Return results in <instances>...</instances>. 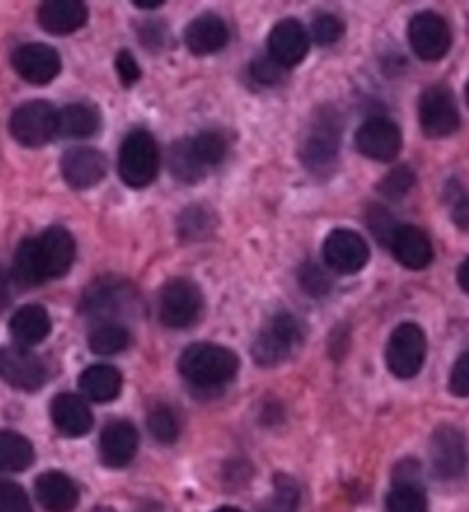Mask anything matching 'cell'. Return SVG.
<instances>
[{"mask_svg":"<svg viewBox=\"0 0 469 512\" xmlns=\"http://www.w3.org/2000/svg\"><path fill=\"white\" fill-rule=\"evenodd\" d=\"M179 371L197 389H218L234 380L238 357L229 348L216 346V343H195L181 355Z\"/></svg>","mask_w":469,"mask_h":512,"instance_id":"6da1fadb","label":"cell"},{"mask_svg":"<svg viewBox=\"0 0 469 512\" xmlns=\"http://www.w3.org/2000/svg\"><path fill=\"white\" fill-rule=\"evenodd\" d=\"M339 154V117L332 108H323L309 124L300 158L314 176H328L337 165Z\"/></svg>","mask_w":469,"mask_h":512,"instance_id":"7a4b0ae2","label":"cell"},{"mask_svg":"<svg viewBox=\"0 0 469 512\" xmlns=\"http://www.w3.org/2000/svg\"><path fill=\"white\" fill-rule=\"evenodd\" d=\"M161 156H158V144L151 133L131 131L126 135L122 147H119V176L126 186L147 188L156 179Z\"/></svg>","mask_w":469,"mask_h":512,"instance_id":"3957f363","label":"cell"},{"mask_svg":"<svg viewBox=\"0 0 469 512\" xmlns=\"http://www.w3.org/2000/svg\"><path fill=\"white\" fill-rule=\"evenodd\" d=\"M202 314V291L190 279H172L158 295V316L172 330L190 327Z\"/></svg>","mask_w":469,"mask_h":512,"instance_id":"277c9868","label":"cell"},{"mask_svg":"<svg viewBox=\"0 0 469 512\" xmlns=\"http://www.w3.org/2000/svg\"><path fill=\"white\" fill-rule=\"evenodd\" d=\"M14 140L23 147H44L58 135V110L49 101H28L10 119Z\"/></svg>","mask_w":469,"mask_h":512,"instance_id":"5b68a950","label":"cell"},{"mask_svg":"<svg viewBox=\"0 0 469 512\" xmlns=\"http://www.w3.org/2000/svg\"><path fill=\"white\" fill-rule=\"evenodd\" d=\"M300 343V325L291 314H277L252 343V357L261 366L284 362Z\"/></svg>","mask_w":469,"mask_h":512,"instance_id":"8992f818","label":"cell"},{"mask_svg":"<svg viewBox=\"0 0 469 512\" xmlns=\"http://www.w3.org/2000/svg\"><path fill=\"white\" fill-rule=\"evenodd\" d=\"M426 359V336L415 323L396 327L387 343V366L396 378H415Z\"/></svg>","mask_w":469,"mask_h":512,"instance_id":"52a82bcc","label":"cell"},{"mask_svg":"<svg viewBox=\"0 0 469 512\" xmlns=\"http://www.w3.org/2000/svg\"><path fill=\"white\" fill-rule=\"evenodd\" d=\"M419 124L428 138H447L460 124L453 94L442 85H433L419 99Z\"/></svg>","mask_w":469,"mask_h":512,"instance_id":"ba28073f","label":"cell"},{"mask_svg":"<svg viewBox=\"0 0 469 512\" xmlns=\"http://www.w3.org/2000/svg\"><path fill=\"white\" fill-rule=\"evenodd\" d=\"M408 39L412 51H415L421 60L437 62L442 60L451 48L449 23L435 12H419L412 16L408 26Z\"/></svg>","mask_w":469,"mask_h":512,"instance_id":"9c48e42d","label":"cell"},{"mask_svg":"<svg viewBox=\"0 0 469 512\" xmlns=\"http://www.w3.org/2000/svg\"><path fill=\"white\" fill-rule=\"evenodd\" d=\"M0 378L21 391H39L46 384V366L26 348H0Z\"/></svg>","mask_w":469,"mask_h":512,"instance_id":"30bf717a","label":"cell"},{"mask_svg":"<svg viewBox=\"0 0 469 512\" xmlns=\"http://www.w3.org/2000/svg\"><path fill=\"white\" fill-rule=\"evenodd\" d=\"M323 261L339 275H353L367 266L369 245L351 229H335L323 243Z\"/></svg>","mask_w":469,"mask_h":512,"instance_id":"8fae6325","label":"cell"},{"mask_svg":"<svg viewBox=\"0 0 469 512\" xmlns=\"http://www.w3.org/2000/svg\"><path fill=\"white\" fill-rule=\"evenodd\" d=\"M401 128L385 117H371L355 133V147L373 160H394L401 151Z\"/></svg>","mask_w":469,"mask_h":512,"instance_id":"7c38bea8","label":"cell"},{"mask_svg":"<svg viewBox=\"0 0 469 512\" xmlns=\"http://www.w3.org/2000/svg\"><path fill=\"white\" fill-rule=\"evenodd\" d=\"M465 437L453 426H442L431 437V464L437 478H458L465 469Z\"/></svg>","mask_w":469,"mask_h":512,"instance_id":"4fadbf2b","label":"cell"},{"mask_svg":"<svg viewBox=\"0 0 469 512\" xmlns=\"http://www.w3.org/2000/svg\"><path fill=\"white\" fill-rule=\"evenodd\" d=\"M309 51L307 28L296 19L280 21L268 35V58L280 67H296Z\"/></svg>","mask_w":469,"mask_h":512,"instance_id":"5bb4252c","label":"cell"},{"mask_svg":"<svg viewBox=\"0 0 469 512\" xmlns=\"http://www.w3.org/2000/svg\"><path fill=\"white\" fill-rule=\"evenodd\" d=\"M12 67L33 85H46L60 74V55L46 44H23L12 55Z\"/></svg>","mask_w":469,"mask_h":512,"instance_id":"9a60e30c","label":"cell"},{"mask_svg":"<svg viewBox=\"0 0 469 512\" xmlns=\"http://www.w3.org/2000/svg\"><path fill=\"white\" fill-rule=\"evenodd\" d=\"M62 176L69 183L71 188L76 190H87L99 186L103 176H106L108 163L106 156L97 149L90 147H76L69 149L65 156H62Z\"/></svg>","mask_w":469,"mask_h":512,"instance_id":"2e32d148","label":"cell"},{"mask_svg":"<svg viewBox=\"0 0 469 512\" xmlns=\"http://www.w3.org/2000/svg\"><path fill=\"white\" fill-rule=\"evenodd\" d=\"M37 250L39 259H42L46 279H58L62 275H67L71 263H74L76 243L74 236H71L67 229L51 227L37 238Z\"/></svg>","mask_w":469,"mask_h":512,"instance_id":"e0dca14e","label":"cell"},{"mask_svg":"<svg viewBox=\"0 0 469 512\" xmlns=\"http://www.w3.org/2000/svg\"><path fill=\"white\" fill-rule=\"evenodd\" d=\"M138 430H135L133 423L117 419L113 423H108L101 432V442H99V451H101V460L108 467H126L138 453Z\"/></svg>","mask_w":469,"mask_h":512,"instance_id":"ac0fdd59","label":"cell"},{"mask_svg":"<svg viewBox=\"0 0 469 512\" xmlns=\"http://www.w3.org/2000/svg\"><path fill=\"white\" fill-rule=\"evenodd\" d=\"M37 501L46 512H74L78 506V487L62 471H46L35 483Z\"/></svg>","mask_w":469,"mask_h":512,"instance_id":"d6986e66","label":"cell"},{"mask_svg":"<svg viewBox=\"0 0 469 512\" xmlns=\"http://www.w3.org/2000/svg\"><path fill=\"white\" fill-rule=\"evenodd\" d=\"M51 419L62 435L83 437L92 430V412L83 398L74 394H60L51 403Z\"/></svg>","mask_w":469,"mask_h":512,"instance_id":"ffe728a7","label":"cell"},{"mask_svg":"<svg viewBox=\"0 0 469 512\" xmlns=\"http://www.w3.org/2000/svg\"><path fill=\"white\" fill-rule=\"evenodd\" d=\"M186 46L195 55H211L225 48L229 42L227 23L216 14H202L195 21L188 23L186 28Z\"/></svg>","mask_w":469,"mask_h":512,"instance_id":"44dd1931","label":"cell"},{"mask_svg":"<svg viewBox=\"0 0 469 512\" xmlns=\"http://www.w3.org/2000/svg\"><path fill=\"white\" fill-rule=\"evenodd\" d=\"M389 247H392L396 261L410 270H421L431 266L433 261L431 238H428L421 229L410 227V224L408 227L396 229L392 245Z\"/></svg>","mask_w":469,"mask_h":512,"instance_id":"7402d4cb","label":"cell"},{"mask_svg":"<svg viewBox=\"0 0 469 512\" xmlns=\"http://www.w3.org/2000/svg\"><path fill=\"white\" fill-rule=\"evenodd\" d=\"M39 23L53 35H69L87 23V7L81 0H49L39 7Z\"/></svg>","mask_w":469,"mask_h":512,"instance_id":"603a6c76","label":"cell"},{"mask_svg":"<svg viewBox=\"0 0 469 512\" xmlns=\"http://www.w3.org/2000/svg\"><path fill=\"white\" fill-rule=\"evenodd\" d=\"M10 334L19 346H37L51 334L49 311L39 304H26L12 316Z\"/></svg>","mask_w":469,"mask_h":512,"instance_id":"cb8c5ba5","label":"cell"},{"mask_svg":"<svg viewBox=\"0 0 469 512\" xmlns=\"http://www.w3.org/2000/svg\"><path fill=\"white\" fill-rule=\"evenodd\" d=\"M78 384H81L85 398L94 400V403H110L122 391V373L115 366L94 364L85 368L81 378H78Z\"/></svg>","mask_w":469,"mask_h":512,"instance_id":"d4e9b609","label":"cell"},{"mask_svg":"<svg viewBox=\"0 0 469 512\" xmlns=\"http://www.w3.org/2000/svg\"><path fill=\"white\" fill-rule=\"evenodd\" d=\"M99 110L85 103H69L58 110V135L62 138H90L99 131Z\"/></svg>","mask_w":469,"mask_h":512,"instance_id":"484cf974","label":"cell"},{"mask_svg":"<svg viewBox=\"0 0 469 512\" xmlns=\"http://www.w3.org/2000/svg\"><path fill=\"white\" fill-rule=\"evenodd\" d=\"M35 462V448L26 437L12 430H0V474L26 471Z\"/></svg>","mask_w":469,"mask_h":512,"instance_id":"4316f807","label":"cell"},{"mask_svg":"<svg viewBox=\"0 0 469 512\" xmlns=\"http://www.w3.org/2000/svg\"><path fill=\"white\" fill-rule=\"evenodd\" d=\"M168 165H170V172L174 174V179H179L181 183H188V186L190 183L202 181L206 172H209L200 160V156L195 154L190 138L172 144L168 154Z\"/></svg>","mask_w":469,"mask_h":512,"instance_id":"83f0119b","label":"cell"},{"mask_svg":"<svg viewBox=\"0 0 469 512\" xmlns=\"http://www.w3.org/2000/svg\"><path fill=\"white\" fill-rule=\"evenodd\" d=\"M12 277L17 279L21 286H39L46 282V272L37 250V238H28L19 245L17 254H14Z\"/></svg>","mask_w":469,"mask_h":512,"instance_id":"f1b7e54d","label":"cell"},{"mask_svg":"<svg viewBox=\"0 0 469 512\" xmlns=\"http://www.w3.org/2000/svg\"><path fill=\"white\" fill-rule=\"evenodd\" d=\"M126 298L129 293L119 282H97L90 291H85V314L90 316H106V311H117L119 307H126Z\"/></svg>","mask_w":469,"mask_h":512,"instance_id":"f546056e","label":"cell"},{"mask_svg":"<svg viewBox=\"0 0 469 512\" xmlns=\"http://www.w3.org/2000/svg\"><path fill=\"white\" fill-rule=\"evenodd\" d=\"M129 343V330L119 323H110V320L94 327L90 334V348L92 352H97V355H117V352L129 348Z\"/></svg>","mask_w":469,"mask_h":512,"instance_id":"4dcf8cb0","label":"cell"},{"mask_svg":"<svg viewBox=\"0 0 469 512\" xmlns=\"http://www.w3.org/2000/svg\"><path fill=\"white\" fill-rule=\"evenodd\" d=\"M216 229V215L206 206H190L179 215L177 231L181 240H206Z\"/></svg>","mask_w":469,"mask_h":512,"instance_id":"1f68e13d","label":"cell"},{"mask_svg":"<svg viewBox=\"0 0 469 512\" xmlns=\"http://www.w3.org/2000/svg\"><path fill=\"white\" fill-rule=\"evenodd\" d=\"M300 503V487L293 478L280 474L275 478L273 496L264 503L261 512H296Z\"/></svg>","mask_w":469,"mask_h":512,"instance_id":"d6a6232c","label":"cell"},{"mask_svg":"<svg viewBox=\"0 0 469 512\" xmlns=\"http://www.w3.org/2000/svg\"><path fill=\"white\" fill-rule=\"evenodd\" d=\"M190 144H193L195 154L200 156L206 170L218 167L227 156V140L218 131H204L195 135V138H190Z\"/></svg>","mask_w":469,"mask_h":512,"instance_id":"836d02e7","label":"cell"},{"mask_svg":"<svg viewBox=\"0 0 469 512\" xmlns=\"http://www.w3.org/2000/svg\"><path fill=\"white\" fill-rule=\"evenodd\" d=\"M387 512H428V501L421 485H394L387 496Z\"/></svg>","mask_w":469,"mask_h":512,"instance_id":"e575fe53","label":"cell"},{"mask_svg":"<svg viewBox=\"0 0 469 512\" xmlns=\"http://www.w3.org/2000/svg\"><path fill=\"white\" fill-rule=\"evenodd\" d=\"M147 426H149L151 437H154L158 444L177 442L179 419H177V414L170 410V407H165V405L154 407L147 419Z\"/></svg>","mask_w":469,"mask_h":512,"instance_id":"d590c367","label":"cell"},{"mask_svg":"<svg viewBox=\"0 0 469 512\" xmlns=\"http://www.w3.org/2000/svg\"><path fill=\"white\" fill-rule=\"evenodd\" d=\"M415 181H417V176H415V172H412V167L399 165V167H394V170L389 172L383 181H380L378 190L383 192L385 197L396 199V197L408 195L412 186H415Z\"/></svg>","mask_w":469,"mask_h":512,"instance_id":"8d00e7d4","label":"cell"},{"mask_svg":"<svg viewBox=\"0 0 469 512\" xmlns=\"http://www.w3.org/2000/svg\"><path fill=\"white\" fill-rule=\"evenodd\" d=\"M367 222H369V229L371 234L376 236L380 243L383 245H392V238L396 234V229H399V224L394 222V215L387 211L383 206H371L369 213H367Z\"/></svg>","mask_w":469,"mask_h":512,"instance_id":"74e56055","label":"cell"},{"mask_svg":"<svg viewBox=\"0 0 469 512\" xmlns=\"http://www.w3.org/2000/svg\"><path fill=\"white\" fill-rule=\"evenodd\" d=\"M344 35V23L335 14H319L312 23V37L323 46L335 44Z\"/></svg>","mask_w":469,"mask_h":512,"instance_id":"f35d334b","label":"cell"},{"mask_svg":"<svg viewBox=\"0 0 469 512\" xmlns=\"http://www.w3.org/2000/svg\"><path fill=\"white\" fill-rule=\"evenodd\" d=\"M0 512H33L26 490L21 485L3 480L0 483Z\"/></svg>","mask_w":469,"mask_h":512,"instance_id":"ab89813d","label":"cell"},{"mask_svg":"<svg viewBox=\"0 0 469 512\" xmlns=\"http://www.w3.org/2000/svg\"><path fill=\"white\" fill-rule=\"evenodd\" d=\"M300 286L305 288L309 295H314V298H323V295L330 293L332 282L319 266L307 263V266L300 270Z\"/></svg>","mask_w":469,"mask_h":512,"instance_id":"60d3db41","label":"cell"},{"mask_svg":"<svg viewBox=\"0 0 469 512\" xmlns=\"http://www.w3.org/2000/svg\"><path fill=\"white\" fill-rule=\"evenodd\" d=\"M449 389L453 396H460V398L469 396V348L458 357V362L453 364Z\"/></svg>","mask_w":469,"mask_h":512,"instance_id":"b9f144b4","label":"cell"},{"mask_svg":"<svg viewBox=\"0 0 469 512\" xmlns=\"http://www.w3.org/2000/svg\"><path fill=\"white\" fill-rule=\"evenodd\" d=\"M115 67H117L119 80H122L124 85H133V83H138L140 76H142L140 64L135 62V58H133V55H131L129 51H119V53H117Z\"/></svg>","mask_w":469,"mask_h":512,"instance_id":"7bdbcfd3","label":"cell"},{"mask_svg":"<svg viewBox=\"0 0 469 512\" xmlns=\"http://www.w3.org/2000/svg\"><path fill=\"white\" fill-rule=\"evenodd\" d=\"M250 76L261 85H275L277 80L282 78V69L280 64H275L270 58L254 60V64L250 67Z\"/></svg>","mask_w":469,"mask_h":512,"instance_id":"ee69618b","label":"cell"},{"mask_svg":"<svg viewBox=\"0 0 469 512\" xmlns=\"http://www.w3.org/2000/svg\"><path fill=\"white\" fill-rule=\"evenodd\" d=\"M451 218H453V224H456L458 229L469 231V197L460 199V202L453 206Z\"/></svg>","mask_w":469,"mask_h":512,"instance_id":"f6af8a7d","label":"cell"},{"mask_svg":"<svg viewBox=\"0 0 469 512\" xmlns=\"http://www.w3.org/2000/svg\"><path fill=\"white\" fill-rule=\"evenodd\" d=\"M7 302H10V279H7L5 270L0 268V311L7 307Z\"/></svg>","mask_w":469,"mask_h":512,"instance_id":"bcb514c9","label":"cell"},{"mask_svg":"<svg viewBox=\"0 0 469 512\" xmlns=\"http://www.w3.org/2000/svg\"><path fill=\"white\" fill-rule=\"evenodd\" d=\"M458 284L469 295V259L463 261V266L458 268Z\"/></svg>","mask_w":469,"mask_h":512,"instance_id":"7dc6e473","label":"cell"},{"mask_svg":"<svg viewBox=\"0 0 469 512\" xmlns=\"http://www.w3.org/2000/svg\"><path fill=\"white\" fill-rule=\"evenodd\" d=\"M213 512H243V510H238V508H232V506H222V508H218V510H213Z\"/></svg>","mask_w":469,"mask_h":512,"instance_id":"c3c4849f","label":"cell"},{"mask_svg":"<svg viewBox=\"0 0 469 512\" xmlns=\"http://www.w3.org/2000/svg\"><path fill=\"white\" fill-rule=\"evenodd\" d=\"M465 92H467V103H469V83H467V90Z\"/></svg>","mask_w":469,"mask_h":512,"instance_id":"681fc988","label":"cell"},{"mask_svg":"<svg viewBox=\"0 0 469 512\" xmlns=\"http://www.w3.org/2000/svg\"><path fill=\"white\" fill-rule=\"evenodd\" d=\"M97 512H113V510H97Z\"/></svg>","mask_w":469,"mask_h":512,"instance_id":"f907efd6","label":"cell"}]
</instances>
